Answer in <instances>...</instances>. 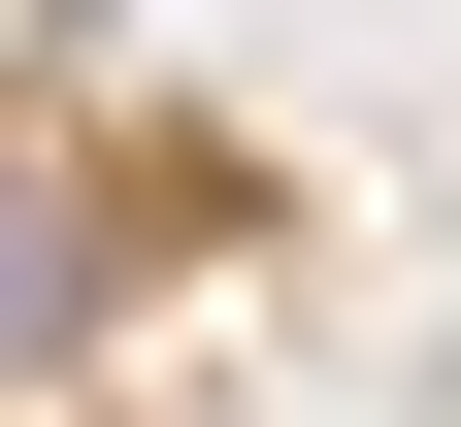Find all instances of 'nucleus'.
I'll use <instances>...</instances> for the list:
<instances>
[{"mask_svg":"<svg viewBox=\"0 0 461 427\" xmlns=\"http://www.w3.org/2000/svg\"><path fill=\"white\" fill-rule=\"evenodd\" d=\"M132 263H165V165L132 132H0V395L132 329Z\"/></svg>","mask_w":461,"mask_h":427,"instance_id":"nucleus-1","label":"nucleus"}]
</instances>
